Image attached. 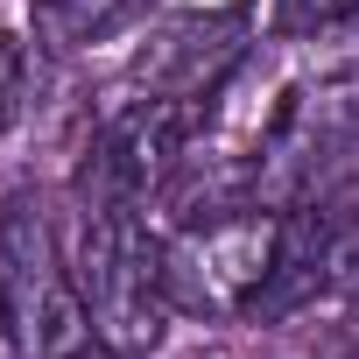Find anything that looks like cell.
Listing matches in <instances>:
<instances>
[{
    "label": "cell",
    "mask_w": 359,
    "mask_h": 359,
    "mask_svg": "<svg viewBox=\"0 0 359 359\" xmlns=\"http://www.w3.org/2000/svg\"><path fill=\"white\" fill-rule=\"evenodd\" d=\"M71 282L92 310L99 345L141 359L162 345V317H169V289H162V247L148 240L134 205H85L78 226V254H71Z\"/></svg>",
    "instance_id": "cell-1"
},
{
    "label": "cell",
    "mask_w": 359,
    "mask_h": 359,
    "mask_svg": "<svg viewBox=\"0 0 359 359\" xmlns=\"http://www.w3.org/2000/svg\"><path fill=\"white\" fill-rule=\"evenodd\" d=\"M275 247H282V219L233 205L219 219H198L176 247H162V289L191 317H254L275 275Z\"/></svg>",
    "instance_id": "cell-2"
},
{
    "label": "cell",
    "mask_w": 359,
    "mask_h": 359,
    "mask_svg": "<svg viewBox=\"0 0 359 359\" xmlns=\"http://www.w3.org/2000/svg\"><path fill=\"white\" fill-rule=\"evenodd\" d=\"M191 113L198 106H184V99H141V106H127L99 134V148L85 162V205H141L162 176L184 162Z\"/></svg>",
    "instance_id": "cell-3"
},
{
    "label": "cell",
    "mask_w": 359,
    "mask_h": 359,
    "mask_svg": "<svg viewBox=\"0 0 359 359\" xmlns=\"http://www.w3.org/2000/svg\"><path fill=\"white\" fill-rule=\"evenodd\" d=\"M240 36H247L240 15H191V22H169V29L148 43V57H141L148 99H184V106H198L205 92H219L226 71L240 64Z\"/></svg>",
    "instance_id": "cell-4"
},
{
    "label": "cell",
    "mask_w": 359,
    "mask_h": 359,
    "mask_svg": "<svg viewBox=\"0 0 359 359\" xmlns=\"http://www.w3.org/2000/svg\"><path fill=\"white\" fill-rule=\"evenodd\" d=\"M64 289H71V268H57V247H50L43 212L29 198L8 205V219H0V296H8V310H15V331L36 310H50Z\"/></svg>",
    "instance_id": "cell-5"
},
{
    "label": "cell",
    "mask_w": 359,
    "mask_h": 359,
    "mask_svg": "<svg viewBox=\"0 0 359 359\" xmlns=\"http://www.w3.org/2000/svg\"><path fill=\"white\" fill-rule=\"evenodd\" d=\"M155 0H29V22L50 50H99L127 36Z\"/></svg>",
    "instance_id": "cell-6"
},
{
    "label": "cell",
    "mask_w": 359,
    "mask_h": 359,
    "mask_svg": "<svg viewBox=\"0 0 359 359\" xmlns=\"http://www.w3.org/2000/svg\"><path fill=\"white\" fill-rule=\"evenodd\" d=\"M324 289H331V296H345V303H359V219L331 226V254H324Z\"/></svg>",
    "instance_id": "cell-7"
},
{
    "label": "cell",
    "mask_w": 359,
    "mask_h": 359,
    "mask_svg": "<svg viewBox=\"0 0 359 359\" xmlns=\"http://www.w3.org/2000/svg\"><path fill=\"white\" fill-rule=\"evenodd\" d=\"M352 15H359V0H282V29L289 36H324V29H338Z\"/></svg>",
    "instance_id": "cell-8"
},
{
    "label": "cell",
    "mask_w": 359,
    "mask_h": 359,
    "mask_svg": "<svg viewBox=\"0 0 359 359\" xmlns=\"http://www.w3.org/2000/svg\"><path fill=\"white\" fill-rule=\"evenodd\" d=\"M22 78H29V64H22V43H15V36H0V134H8V127L22 120Z\"/></svg>",
    "instance_id": "cell-9"
},
{
    "label": "cell",
    "mask_w": 359,
    "mask_h": 359,
    "mask_svg": "<svg viewBox=\"0 0 359 359\" xmlns=\"http://www.w3.org/2000/svg\"><path fill=\"white\" fill-rule=\"evenodd\" d=\"M8 338H15V310H8V296H0V352H8Z\"/></svg>",
    "instance_id": "cell-10"
},
{
    "label": "cell",
    "mask_w": 359,
    "mask_h": 359,
    "mask_svg": "<svg viewBox=\"0 0 359 359\" xmlns=\"http://www.w3.org/2000/svg\"><path fill=\"white\" fill-rule=\"evenodd\" d=\"M78 359H127V352H113V345H85Z\"/></svg>",
    "instance_id": "cell-11"
}]
</instances>
